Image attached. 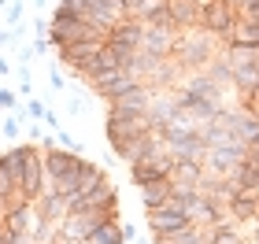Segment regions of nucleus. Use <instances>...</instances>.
<instances>
[{
	"instance_id": "f257e3e1",
	"label": "nucleus",
	"mask_w": 259,
	"mask_h": 244,
	"mask_svg": "<svg viewBox=\"0 0 259 244\" xmlns=\"http://www.w3.org/2000/svg\"><path fill=\"white\" fill-rule=\"evenodd\" d=\"M78 41H111V30H100L93 22H78L67 19L60 11H52V26H49V44L52 48H63V44H78Z\"/></svg>"
},
{
	"instance_id": "f03ea898",
	"label": "nucleus",
	"mask_w": 259,
	"mask_h": 244,
	"mask_svg": "<svg viewBox=\"0 0 259 244\" xmlns=\"http://www.w3.org/2000/svg\"><path fill=\"white\" fill-rule=\"evenodd\" d=\"M215 56H219L215 37H211V33H204L200 26H196V30H185L182 37H178V48H174V60H178L185 71H204Z\"/></svg>"
},
{
	"instance_id": "7ed1b4c3",
	"label": "nucleus",
	"mask_w": 259,
	"mask_h": 244,
	"mask_svg": "<svg viewBox=\"0 0 259 244\" xmlns=\"http://www.w3.org/2000/svg\"><path fill=\"white\" fill-rule=\"evenodd\" d=\"M237 19H241V11L230 4V0H211L207 8H200V30L211 33L215 41L226 44L233 37V30H237Z\"/></svg>"
},
{
	"instance_id": "20e7f679",
	"label": "nucleus",
	"mask_w": 259,
	"mask_h": 244,
	"mask_svg": "<svg viewBox=\"0 0 259 244\" xmlns=\"http://www.w3.org/2000/svg\"><path fill=\"white\" fill-rule=\"evenodd\" d=\"M108 222H119V207H108V211H100V207H93V211H70L67 222L60 226V233L67 240H89L100 226H108Z\"/></svg>"
},
{
	"instance_id": "39448f33",
	"label": "nucleus",
	"mask_w": 259,
	"mask_h": 244,
	"mask_svg": "<svg viewBox=\"0 0 259 244\" xmlns=\"http://www.w3.org/2000/svg\"><path fill=\"white\" fill-rule=\"evenodd\" d=\"M152 100H156V89L152 85H134L130 92H122V96H115L108 104V119H122V122L145 119L152 111Z\"/></svg>"
},
{
	"instance_id": "423d86ee",
	"label": "nucleus",
	"mask_w": 259,
	"mask_h": 244,
	"mask_svg": "<svg viewBox=\"0 0 259 244\" xmlns=\"http://www.w3.org/2000/svg\"><path fill=\"white\" fill-rule=\"evenodd\" d=\"M174 163H178V159L170 156V148H159V152H152V156H145V159H134V163H130V178H134L137 189H145V185L159 181V178H170Z\"/></svg>"
},
{
	"instance_id": "0eeeda50",
	"label": "nucleus",
	"mask_w": 259,
	"mask_h": 244,
	"mask_svg": "<svg viewBox=\"0 0 259 244\" xmlns=\"http://www.w3.org/2000/svg\"><path fill=\"white\" fill-rule=\"evenodd\" d=\"M244 156H248V144H241V141H230V144H215V148H207V159H204V167L207 170H215V174H230L244 163Z\"/></svg>"
},
{
	"instance_id": "6e6552de",
	"label": "nucleus",
	"mask_w": 259,
	"mask_h": 244,
	"mask_svg": "<svg viewBox=\"0 0 259 244\" xmlns=\"http://www.w3.org/2000/svg\"><path fill=\"white\" fill-rule=\"evenodd\" d=\"M182 33L174 26H145V37H141V52L148 56H163V60H174V48H178Z\"/></svg>"
},
{
	"instance_id": "1a4fd4ad",
	"label": "nucleus",
	"mask_w": 259,
	"mask_h": 244,
	"mask_svg": "<svg viewBox=\"0 0 259 244\" xmlns=\"http://www.w3.org/2000/svg\"><path fill=\"white\" fill-rule=\"evenodd\" d=\"M134 85H141V81L134 78V71H111V74H100V78H93V81H89V89L97 92L104 104H111L115 96L130 92Z\"/></svg>"
},
{
	"instance_id": "9d476101",
	"label": "nucleus",
	"mask_w": 259,
	"mask_h": 244,
	"mask_svg": "<svg viewBox=\"0 0 259 244\" xmlns=\"http://www.w3.org/2000/svg\"><path fill=\"white\" fill-rule=\"evenodd\" d=\"M141 37H145V22L141 19H122L119 26L111 30V48H119V52H126V56H137L141 52Z\"/></svg>"
},
{
	"instance_id": "9b49d317",
	"label": "nucleus",
	"mask_w": 259,
	"mask_h": 244,
	"mask_svg": "<svg viewBox=\"0 0 259 244\" xmlns=\"http://www.w3.org/2000/svg\"><path fill=\"white\" fill-rule=\"evenodd\" d=\"M185 92H193V96H204V100H219V104H226V89H219L215 81H211L207 71H185L182 78V85ZM226 111H230V104H226Z\"/></svg>"
},
{
	"instance_id": "f8f14e48",
	"label": "nucleus",
	"mask_w": 259,
	"mask_h": 244,
	"mask_svg": "<svg viewBox=\"0 0 259 244\" xmlns=\"http://www.w3.org/2000/svg\"><path fill=\"white\" fill-rule=\"evenodd\" d=\"M200 133V122L193 119V115H185V111H178L174 119L159 130V137H163V144H178V141H189V137H196Z\"/></svg>"
},
{
	"instance_id": "ddd939ff",
	"label": "nucleus",
	"mask_w": 259,
	"mask_h": 244,
	"mask_svg": "<svg viewBox=\"0 0 259 244\" xmlns=\"http://www.w3.org/2000/svg\"><path fill=\"white\" fill-rule=\"evenodd\" d=\"M100 48H104V41H78V44H63V48H60V60H63L67 67H74V74H78L89 60H97V56H100Z\"/></svg>"
},
{
	"instance_id": "4468645a",
	"label": "nucleus",
	"mask_w": 259,
	"mask_h": 244,
	"mask_svg": "<svg viewBox=\"0 0 259 244\" xmlns=\"http://www.w3.org/2000/svg\"><path fill=\"white\" fill-rule=\"evenodd\" d=\"M37 211H41V218L49 226H63L67 215H70V200L60 196V192H45L41 200H37Z\"/></svg>"
},
{
	"instance_id": "2eb2a0df",
	"label": "nucleus",
	"mask_w": 259,
	"mask_h": 244,
	"mask_svg": "<svg viewBox=\"0 0 259 244\" xmlns=\"http://www.w3.org/2000/svg\"><path fill=\"white\" fill-rule=\"evenodd\" d=\"M170 19H174V26H178V33L196 30V26H200V8H196V0H170Z\"/></svg>"
},
{
	"instance_id": "dca6fc26",
	"label": "nucleus",
	"mask_w": 259,
	"mask_h": 244,
	"mask_svg": "<svg viewBox=\"0 0 259 244\" xmlns=\"http://www.w3.org/2000/svg\"><path fill=\"white\" fill-rule=\"evenodd\" d=\"M174 196V181L170 178H159V181H152L141 189V204H145V211H156V207H163Z\"/></svg>"
},
{
	"instance_id": "f3484780",
	"label": "nucleus",
	"mask_w": 259,
	"mask_h": 244,
	"mask_svg": "<svg viewBox=\"0 0 259 244\" xmlns=\"http://www.w3.org/2000/svg\"><path fill=\"white\" fill-rule=\"evenodd\" d=\"M170 156L178 159V163H204L207 159V144H204V137H189V141H178V144H170Z\"/></svg>"
},
{
	"instance_id": "a211bd4d",
	"label": "nucleus",
	"mask_w": 259,
	"mask_h": 244,
	"mask_svg": "<svg viewBox=\"0 0 259 244\" xmlns=\"http://www.w3.org/2000/svg\"><path fill=\"white\" fill-rule=\"evenodd\" d=\"M200 178H204V163H174V170H170L174 189H196Z\"/></svg>"
},
{
	"instance_id": "6ab92c4d",
	"label": "nucleus",
	"mask_w": 259,
	"mask_h": 244,
	"mask_svg": "<svg viewBox=\"0 0 259 244\" xmlns=\"http://www.w3.org/2000/svg\"><path fill=\"white\" fill-rule=\"evenodd\" d=\"M226 207H230V218H233V222H241V226H252L255 222V200H252V196H244V192H237V196H230V200H226Z\"/></svg>"
},
{
	"instance_id": "aec40b11",
	"label": "nucleus",
	"mask_w": 259,
	"mask_h": 244,
	"mask_svg": "<svg viewBox=\"0 0 259 244\" xmlns=\"http://www.w3.org/2000/svg\"><path fill=\"white\" fill-rule=\"evenodd\" d=\"M211 244H248V229H244L241 222H222L215 229H207Z\"/></svg>"
},
{
	"instance_id": "412c9836",
	"label": "nucleus",
	"mask_w": 259,
	"mask_h": 244,
	"mask_svg": "<svg viewBox=\"0 0 259 244\" xmlns=\"http://www.w3.org/2000/svg\"><path fill=\"white\" fill-rule=\"evenodd\" d=\"M204 71L211 74V81H215L219 89H233V63H230L222 52H219V56H215V60H211L207 67H204Z\"/></svg>"
},
{
	"instance_id": "4be33fe9",
	"label": "nucleus",
	"mask_w": 259,
	"mask_h": 244,
	"mask_svg": "<svg viewBox=\"0 0 259 244\" xmlns=\"http://www.w3.org/2000/svg\"><path fill=\"white\" fill-rule=\"evenodd\" d=\"M207 240V229L189 222L185 229H178V233H167V237H156V244H204Z\"/></svg>"
},
{
	"instance_id": "5701e85b",
	"label": "nucleus",
	"mask_w": 259,
	"mask_h": 244,
	"mask_svg": "<svg viewBox=\"0 0 259 244\" xmlns=\"http://www.w3.org/2000/svg\"><path fill=\"white\" fill-rule=\"evenodd\" d=\"M226 44H244V48H259V22H244L237 19V30Z\"/></svg>"
},
{
	"instance_id": "b1692460",
	"label": "nucleus",
	"mask_w": 259,
	"mask_h": 244,
	"mask_svg": "<svg viewBox=\"0 0 259 244\" xmlns=\"http://www.w3.org/2000/svg\"><path fill=\"white\" fill-rule=\"evenodd\" d=\"M89 244H126V237H122V222H108V226H100L97 233L89 237Z\"/></svg>"
},
{
	"instance_id": "393cba45",
	"label": "nucleus",
	"mask_w": 259,
	"mask_h": 244,
	"mask_svg": "<svg viewBox=\"0 0 259 244\" xmlns=\"http://www.w3.org/2000/svg\"><path fill=\"white\" fill-rule=\"evenodd\" d=\"M22 8H26V0H11V8L4 11V26H19L22 22Z\"/></svg>"
},
{
	"instance_id": "a878e982",
	"label": "nucleus",
	"mask_w": 259,
	"mask_h": 244,
	"mask_svg": "<svg viewBox=\"0 0 259 244\" xmlns=\"http://www.w3.org/2000/svg\"><path fill=\"white\" fill-rule=\"evenodd\" d=\"M0 130H4V137H11V141H15L19 130H22V119H19L15 111H8V115H4V126H0Z\"/></svg>"
},
{
	"instance_id": "bb28decb",
	"label": "nucleus",
	"mask_w": 259,
	"mask_h": 244,
	"mask_svg": "<svg viewBox=\"0 0 259 244\" xmlns=\"http://www.w3.org/2000/svg\"><path fill=\"white\" fill-rule=\"evenodd\" d=\"M0 111H19V92H11L8 85H0Z\"/></svg>"
},
{
	"instance_id": "cd10ccee",
	"label": "nucleus",
	"mask_w": 259,
	"mask_h": 244,
	"mask_svg": "<svg viewBox=\"0 0 259 244\" xmlns=\"http://www.w3.org/2000/svg\"><path fill=\"white\" fill-rule=\"evenodd\" d=\"M45 115H49V108H45L41 100H30V104H26V119H30V122H37V119H45Z\"/></svg>"
},
{
	"instance_id": "c85d7f7f",
	"label": "nucleus",
	"mask_w": 259,
	"mask_h": 244,
	"mask_svg": "<svg viewBox=\"0 0 259 244\" xmlns=\"http://www.w3.org/2000/svg\"><path fill=\"white\" fill-rule=\"evenodd\" d=\"M56 144H60V148H67V152H78V156H81L78 137H70V133H63V130H60V137H56Z\"/></svg>"
},
{
	"instance_id": "c756f323",
	"label": "nucleus",
	"mask_w": 259,
	"mask_h": 244,
	"mask_svg": "<svg viewBox=\"0 0 259 244\" xmlns=\"http://www.w3.org/2000/svg\"><path fill=\"white\" fill-rule=\"evenodd\" d=\"M15 189H19V185L8 178V170H4V167H0V200H8V196L15 192Z\"/></svg>"
},
{
	"instance_id": "7c9ffc66",
	"label": "nucleus",
	"mask_w": 259,
	"mask_h": 244,
	"mask_svg": "<svg viewBox=\"0 0 259 244\" xmlns=\"http://www.w3.org/2000/svg\"><path fill=\"white\" fill-rule=\"evenodd\" d=\"M255 104H259V85H255V92H248V96H237V108H244V111L255 108Z\"/></svg>"
},
{
	"instance_id": "2f4dec72",
	"label": "nucleus",
	"mask_w": 259,
	"mask_h": 244,
	"mask_svg": "<svg viewBox=\"0 0 259 244\" xmlns=\"http://www.w3.org/2000/svg\"><path fill=\"white\" fill-rule=\"evenodd\" d=\"M15 37H19V33L11 30V26H4V30H0V48H8V44H15Z\"/></svg>"
},
{
	"instance_id": "473e14b6",
	"label": "nucleus",
	"mask_w": 259,
	"mask_h": 244,
	"mask_svg": "<svg viewBox=\"0 0 259 244\" xmlns=\"http://www.w3.org/2000/svg\"><path fill=\"white\" fill-rule=\"evenodd\" d=\"M241 19H244V22H259V4H252V8H241Z\"/></svg>"
},
{
	"instance_id": "72a5a7b5",
	"label": "nucleus",
	"mask_w": 259,
	"mask_h": 244,
	"mask_svg": "<svg viewBox=\"0 0 259 244\" xmlns=\"http://www.w3.org/2000/svg\"><path fill=\"white\" fill-rule=\"evenodd\" d=\"M33 56H37V48H33V44H26V48H19V63H30Z\"/></svg>"
},
{
	"instance_id": "f704fd0d",
	"label": "nucleus",
	"mask_w": 259,
	"mask_h": 244,
	"mask_svg": "<svg viewBox=\"0 0 259 244\" xmlns=\"http://www.w3.org/2000/svg\"><path fill=\"white\" fill-rule=\"evenodd\" d=\"M49 85H52V89H63L67 81H63V74H60V71H49Z\"/></svg>"
},
{
	"instance_id": "c9c22d12",
	"label": "nucleus",
	"mask_w": 259,
	"mask_h": 244,
	"mask_svg": "<svg viewBox=\"0 0 259 244\" xmlns=\"http://www.w3.org/2000/svg\"><path fill=\"white\" fill-rule=\"evenodd\" d=\"M11 71H15V67H11V60H8V56H0V78H8Z\"/></svg>"
},
{
	"instance_id": "e433bc0d",
	"label": "nucleus",
	"mask_w": 259,
	"mask_h": 244,
	"mask_svg": "<svg viewBox=\"0 0 259 244\" xmlns=\"http://www.w3.org/2000/svg\"><path fill=\"white\" fill-rule=\"evenodd\" d=\"M122 237H126V244H130V240H134V237H137V229H134V226H130V222H122Z\"/></svg>"
},
{
	"instance_id": "4c0bfd02",
	"label": "nucleus",
	"mask_w": 259,
	"mask_h": 244,
	"mask_svg": "<svg viewBox=\"0 0 259 244\" xmlns=\"http://www.w3.org/2000/svg\"><path fill=\"white\" fill-rule=\"evenodd\" d=\"M248 240H252V244H259V222H252V226H248Z\"/></svg>"
},
{
	"instance_id": "58836bf2",
	"label": "nucleus",
	"mask_w": 259,
	"mask_h": 244,
	"mask_svg": "<svg viewBox=\"0 0 259 244\" xmlns=\"http://www.w3.org/2000/svg\"><path fill=\"white\" fill-rule=\"evenodd\" d=\"M122 4H126V8H130V15H134V11H137V8H141V0H122Z\"/></svg>"
},
{
	"instance_id": "ea45409f",
	"label": "nucleus",
	"mask_w": 259,
	"mask_h": 244,
	"mask_svg": "<svg viewBox=\"0 0 259 244\" xmlns=\"http://www.w3.org/2000/svg\"><path fill=\"white\" fill-rule=\"evenodd\" d=\"M0 222H8V204L0 200Z\"/></svg>"
},
{
	"instance_id": "a19ab883",
	"label": "nucleus",
	"mask_w": 259,
	"mask_h": 244,
	"mask_svg": "<svg viewBox=\"0 0 259 244\" xmlns=\"http://www.w3.org/2000/svg\"><path fill=\"white\" fill-rule=\"evenodd\" d=\"M45 4H49V0H33V8H45Z\"/></svg>"
},
{
	"instance_id": "79ce46f5",
	"label": "nucleus",
	"mask_w": 259,
	"mask_h": 244,
	"mask_svg": "<svg viewBox=\"0 0 259 244\" xmlns=\"http://www.w3.org/2000/svg\"><path fill=\"white\" fill-rule=\"evenodd\" d=\"M248 111H252V115H255V119H259V104H255V108H248Z\"/></svg>"
},
{
	"instance_id": "37998d69",
	"label": "nucleus",
	"mask_w": 259,
	"mask_h": 244,
	"mask_svg": "<svg viewBox=\"0 0 259 244\" xmlns=\"http://www.w3.org/2000/svg\"><path fill=\"white\" fill-rule=\"evenodd\" d=\"M252 67H255V71H259V60H255V63H252Z\"/></svg>"
},
{
	"instance_id": "c03bdc74",
	"label": "nucleus",
	"mask_w": 259,
	"mask_h": 244,
	"mask_svg": "<svg viewBox=\"0 0 259 244\" xmlns=\"http://www.w3.org/2000/svg\"><path fill=\"white\" fill-rule=\"evenodd\" d=\"M204 244H211V237H207V240H204Z\"/></svg>"
},
{
	"instance_id": "a18cd8bd",
	"label": "nucleus",
	"mask_w": 259,
	"mask_h": 244,
	"mask_svg": "<svg viewBox=\"0 0 259 244\" xmlns=\"http://www.w3.org/2000/svg\"><path fill=\"white\" fill-rule=\"evenodd\" d=\"M248 244H252V240H248Z\"/></svg>"
}]
</instances>
